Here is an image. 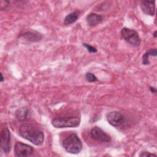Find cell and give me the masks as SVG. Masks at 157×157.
<instances>
[{
  "label": "cell",
  "mask_w": 157,
  "mask_h": 157,
  "mask_svg": "<svg viewBox=\"0 0 157 157\" xmlns=\"http://www.w3.org/2000/svg\"><path fill=\"white\" fill-rule=\"evenodd\" d=\"M19 134L23 139H26L35 145H40L44 140V134L42 131L35 129L31 124L24 123L19 129Z\"/></svg>",
  "instance_id": "cell-1"
},
{
  "label": "cell",
  "mask_w": 157,
  "mask_h": 157,
  "mask_svg": "<svg viewBox=\"0 0 157 157\" xmlns=\"http://www.w3.org/2000/svg\"><path fill=\"white\" fill-rule=\"evenodd\" d=\"M62 145L65 150L72 154H78L82 150V142L78 136L72 133L67 136L63 141Z\"/></svg>",
  "instance_id": "cell-2"
},
{
  "label": "cell",
  "mask_w": 157,
  "mask_h": 157,
  "mask_svg": "<svg viewBox=\"0 0 157 157\" xmlns=\"http://www.w3.org/2000/svg\"><path fill=\"white\" fill-rule=\"evenodd\" d=\"M80 119L76 117H59L53 118L52 120V124L56 128H75L79 126Z\"/></svg>",
  "instance_id": "cell-3"
},
{
  "label": "cell",
  "mask_w": 157,
  "mask_h": 157,
  "mask_svg": "<svg viewBox=\"0 0 157 157\" xmlns=\"http://www.w3.org/2000/svg\"><path fill=\"white\" fill-rule=\"evenodd\" d=\"M120 33L123 39L130 45L134 47H137L140 45L141 39L136 30L124 27L121 29Z\"/></svg>",
  "instance_id": "cell-4"
},
{
  "label": "cell",
  "mask_w": 157,
  "mask_h": 157,
  "mask_svg": "<svg viewBox=\"0 0 157 157\" xmlns=\"http://www.w3.org/2000/svg\"><path fill=\"white\" fill-rule=\"evenodd\" d=\"M34 151V150L32 146L21 142H17L14 145V155L18 157L31 156L33 155Z\"/></svg>",
  "instance_id": "cell-5"
},
{
  "label": "cell",
  "mask_w": 157,
  "mask_h": 157,
  "mask_svg": "<svg viewBox=\"0 0 157 157\" xmlns=\"http://www.w3.org/2000/svg\"><path fill=\"white\" fill-rule=\"evenodd\" d=\"M10 132L7 127L2 128L0 134V146L5 153H9L10 151Z\"/></svg>",
  "instance_id": "cell-6"
},
{
  "label": "cell",
  "mask_w": 157,
  "mask_h": 157,
  "mask_svg": "<svg viewBox=\"0 0 157 157\" xmlns=\"http://www.w3.org/2000/svg\"><path fill=\"white\" fill-rule=\"evenodd\" d=\"M89 134L93 139L97 141L102 142H109L111 140L110 136L98 126L92 128L90 131Z\"/></svg>",
  "instance_id": "cell-7"
},
{
  "label": "cell",
  "mask_w": 157,
  "mask_h": 157,
  "mask_svg": "<svg viewBox=\"0 0 157 157\" xmlns=\"http://www.w3.org/2000/svg\"><path fill=\"white\" fill-rule=\"evenodd\" d=\"M106 118L108 123L115 127L120 126L124 122V117L121 113L117 111H113L109 113Z\"/></svg>",
  "instance_id": "cell-8"
},
{
  "label": "cell",
  "mask_w": 157,
  "mask_h": 157,
  "mask_svg": "<svg viewBox=\"0 0 157 157\" xmlns=\"http://www.w3.org/2000/svg\"><path fill=\"white\" fill-rule=\"evenodd\" d=\"M19 38H21L23 40L36 42L40 40L42 38V36L41 33H39L38 31H26L23 34H21L18 36Z\"/></svg>",
  "instance_id": "cell-9"
},
{
  "label": "cell",
  "mask_w": 157,
  "mask_h": 157,
  "mask_svg": "<svg viewBox=\"0 0 157 157\" xmlns=\"http://www.w3.org/2000/svg\"><path fill=\"white\" fill-rule=\"evenodd\" d=\"M140 6L142 12L146 15L153 16L155 12V1H142L140 2Z\"/></svg>",
  "instance_id": "cell-10"
},
{
  "label": "cell",
  "mask_w": 157,
  "mask_h": 157,
  "mask_svg": "<svg viewBox=\"0 0 157 157\" xmlns=\"http://www.w3.org/2000/svg\"><path fill=\"white\" fill-rule=\"evenodd\" d=\"M86 20L88 25L91 27L95 26L102 23L103 21V18L101 15L94 13H91L88 15Z\"/></svg>",
  "instance_id": "cell-11"
},
{
  "label": "cell",
  "mask_w": 157,
  "mask_h": 157,
  "mask_svg": "<svg viewBox=\"0 0 157 157\" xmlns=\"http://www.w3.org/2000/svg\"><path fill=\"white\" fill-rule=\"evenodd\" d=\"M30 114L31 113L29 110L26 107H21L18 109L15 113L16 118L20 121L27 119L29 117H30Z\"/></svg>",
  "instance_id": "cell-12"
},
{
  "label": "cell",
  "mask_w": 157,
  "mask_h": 157,
  "mask_svg": "<svg viewBox=\"0 0 157 157\" xmlns=\"http://www.w3.org/2000/svg\"><path fill=\"white\" fill-rule=\"evenodd\" d=\"M79 17V12L78 10L72 12L67 15L64 19V23L66 25H69L77 21Z\"/></svg>",
  "instance_id": "cell-13"
},
{
  "label": "cell",
  "mask_w": 157,
  "mask_h": 157,
  "mask_svg": "<svg viewBox=\"0 0 157 157\" xmlns=\"http://www.w3.org/2000/svg\"><path fill=\"white\" fill-rule=\"evenodd\" d=\"M157 55V51L156 48H151L147 51L142 56V64L144 65H148L150 64L149 61V56H156Z\"/></svg>",
  "instance_id": "cell-14"
},
{
  "label": "cell",
  "mask_w": 157,
  "mask_h": 157,
  "mask_svg": "<svg viewBox=\"0 0 157 157\" xmlns=\"http://www.w3.org/2000/svg\"><path fill=\"white\" fill-rule=\"evenodd\" d=\"M85 79L89 82H94L98 80V78L96 77V75L90 72H86L85 74Z\"/></svg>",
  "instance_id": "cell-15"
},
{
  "label": "cell",
  "mask_w": 157,
  "mask_h": 157,
  "mask_svg": "<svg viewBox=\"0 0 157 157\" xmlns=\"http://www.w3.org/2000/svg\"><path fill=\"white\" fill-rule=\"evenodd\" d=\"M83 45L86 48L87 51L90 53H94L97 52V49L94 47H93L90 44H88L86 43H83Z\"/></svg>",
  "instance_id": "cell-16"
},
{
  "label": "cell",
  "mask_w": 157,
  "mask_h": 157,
  "mask_svg": "<svg viewBox=\"0 0 157 157\" xmlns=\"http://www.w3.org/2000/svg\"><path fill=\"white\" fill-rule=\"evenodd\" d=\"M0 5H1V9L2 10L4 9H6L8 7V6L9 5V1L6 0H2L1 1Z\"/></svg>",
  "instance_id": "cell-17"
},
{
  "label": "cell",
  "mask_w": 157,
  "mask_h": 157,
  "mask_svg": "<svg viewBox=\"0 0 157 157\" xmlns=\"http://www.w3.org/2000/svg\"><path fill=\"white\" fill-rule=\"evenodd\" d=\"M156 156V155L155 154L151 153L148 151H143L139 155V156H140V157H142V156Z\"/></svg>",
  "instance_id": "cell-18"
},
{
  "label": "cell",
  "mask_w": 157,
  "mask_h": 157,
  "mask_svg": "<svg viewBox=\"0 0 157 157\" xmlns=\"http://www.w3.org/2000/svg\"><path fill=\"white\" fill-rule=\"evenodd\" d=\"M150 90L152 93H156V89L153 86H150Z\"/></svg>",
  "instance_id": "cell-19"
},
{
  "label": "cell",
  "mask_w": 157,
  "mask_h": 157,
  "mask_svg": "<svg viewBox=\"0 0 157 157\" xmlns=\"http://www.w3.org/2000/svg\"><path fill=\"white\" fill-rule=\"evenodd\" d=\"M157 31L156 30H155V31H154V33H153V36H154V37H157Z\"/></svg>",
  "instance_id": "cell-20"
},
{
  "label": "cell",
  "mask_w": 157,
  "mask_h": 157,
  "mask_svg": "<svg viewBox=\"0 0 157 157\" xmlns=\"http://www.w3.org/2000/svg\"><path fill=\"white\" fill-rule=\"evenodd\" d=\"M0 75H1V82H3V80H4V77H3V75H2V74L1 73Z\"/></svg>",
  "instance_id": "cell-21"
}]
</instances>
